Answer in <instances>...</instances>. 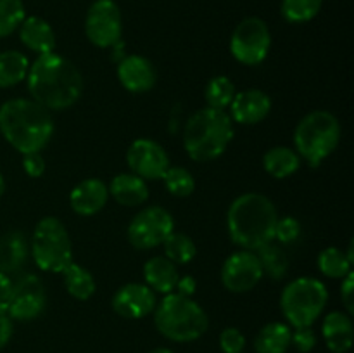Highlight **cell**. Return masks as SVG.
I'll use <instances>...</instances> for the list:
<instances>
[{
	"label": "cell",
	"instance_id": "27",
	"mask_svg": "<svg viewBox=\"0 0 354 353\" xmlns=\"http://www.w3.org/2000/svg\"><path fill=\"white\" fill-rule=\"evenodd\" d=\"M62 277H64V286L68 289V293L73 298H76V300L86 301L95 293L97 284L92 272L88 269H85V266L78 265V263L73 262L71 265L66 266L62 270Z\"/></svg>",
	"mask_w": 354,
	"mask_h": 353
},
{
	"label": "cell",
	"instance_id": "24",
	"mask_svg": "<svg viewBox=\"0 0 354 353\" xmlns=\"http://www.w3.org/2000/svg\"><path fill=\"white\" fill-rule=\"evenodd\" d=\"M301 161L303 159L299 158L296 149L287 147V145H275L263 156V166L266 173L279 180L294 175L299 170Z\"/></svg>",
	"mask_w": 354,
	"mask_h": 353
},
{
	"label": "cell",
	"instance_id": "6",
	"mask_svg": "<svg viewBox=\"0 0 354 353\" xmlns=\"http://www.w3.org/2000/svg\"><path fill=\"white\" fill-rule=\"evenodd\" d=\"M341 123L335 114L318 109L308 113L294 132V149L301 159L318 166L337 149L341 142Z\"/></svg>",
	"mask_w": 354,
	"mask_h": 353
},
{
	"label": "cell",
	"instance_id": "16",
	"mask_svg": "<svg viewBox=\"0 0 354 353\" xmlns=\"http://www.w3.org/2000/svg\"><path fill=\"white\" fill-rule=\"evenodd\" d=\"M118 80L131 93H144L154 89L158 71L147 57L138 54L127 55L118 64Z\"/></svg>",
	"mask_w": 354,
	"mask_h": 353
},
{
	"label": "cell",
	"instance_id": "12",
	"mask_svg": "<svg viewBox=\"0 0 354 353\" xmlns=\"http://www.w3.org/2000/svg\"><path fill=\"white\" fill-rule=\"evenodd\" d=\"M47 293L40 277L26 273L12 282V293L7 301V315L12 320H33L44 314Z\"/></svg>",
	"mask_w": 354,
	"mask_h": 353
},
{
	"label": "cell",
	"instance_id": "15",
	"mask_svg": "<svg viewBox=\"0 0 354 353\" xmlns=\"http://www.w3.org/2000/svg\"><path fill=\"white\" fill-rule=\"evenodd\" d=\"M158 296L147 284L128 282L121 286L113 296V310L123 318L138 320L154 314Z\"/></svg>",
	"mask_w": 354,
	"mask_h": 353
},
{
	"label": "cell",
	"instance_id": "14",
	"mask_svg": "<svg viewBox=\"0 0 354 353\" xmlns=\"http://www.w3.org/2000/svg\"><path fill=\"white\" fill-rule=\"evenodd\" d=\"M127 163L131 173L144 180H159L169 168V156L159 142L137 138L127 151Z\"/></svg>",
	"mask_w": 354,
	"mask_h": 353
},
{
	"label": "cell",
	"instance_id": "37",
	"mask_svg": "<svg viewBox=\"0 0 354 353\" xmlns=\"http://www.w3.org/2000/svg\"><path fill=\"white\" fill-rule=\"evenodd\" d=\"M290 346H294L299 353H310L317 346V334L311 329V325L294 327L292 336H290Z\"/></svg>",
	"mask_w": 354,
	"mask_h": 353
},
{
	"label": "cell",
	"instance_id": "35",
	"mask_svg": "<svg viewBox=\"0 0 354 353\" xmlns=\"http://www.w3.org/2000/svg\"><path fill=\"white\" fill-rule=\"evenodd\" d=\"M301 235V224L294 217H283L277 220L275 239L282 244H290Z\"/></svg>",
	"mask_w": 354,
	"mask_h": 353
},
{
	"label": "cell",
	"instance_id": "5",
	"mask_svg": "<svg viewBox=\"0 0 354 353\" xmlns=\"http://www.w3.org/2000/svg\"><path fill=\"white\" fill-rule=\"evenodd\" d=\"M154 324L159 334L169 341L192 343L207 331L209 318L192 298L169 293L156 307Z\"/></svg>",
	"mask_w": 354,
	"mask_h": 353
},
{
	"label": "cell",
	"instance_id": "26",
	"mask_svg": "<svg viewBox=\"0 0 354 353\" xmlns=\"http://www.w3.org/2000/svg\"><path fill=\"white\" fill-rule=\"evenodd\" d=\"M30 61L19 51L0 52V89H10L26 80Z\"/></svg>",
	"mask_w": 354,
	"mask_h": 353
},
{
	"label": "cell",
	"instance_id": "34",
	"mask_svg": "<svg viewBox=\"0 0 354 353\" xmlns=\"http://www.w3.org/2000/svg\"><path fill=\"white\" fill-rule=\"evenodd\" d=\"M26 17L23 0H0V38L19 30Z\"/></svg>",
	"mask_w": 354,
	"mask_h": 353
},
{
	"label": "cell",
	"instance_id": "11",
	"mask_svg": "<svg viewBox=\"0 0 354 353\" xmlns=\"http://www.w3.org/2000/svg\"><path fill=\"white\" fill-rule=\"evenodd\" d=\"M85 35L95 47L109 48L120 44L123 14L114 0H95L86 10Z\"/></svg>",
	"mask_w": 354,
	"mask_h": 353
},
{
	"label": "cell",
	"instance_id": "30",
	"mask_svg": "<svg viewBox=\"0 0 354 353\" xmlns=\"http://www.w3.org/2000/svg\"><path fill=\"white\" fill-rule=\"evenodd\" d=\"M235 92H237V90H235V85L232 83V80L228 78V76H213V78L207 82L206 90H204L207 107L227 111L228 106L232 104V100H234Z\"/></svg>",
	"mask_w": 354,
	"mask_h": 353
},
{
	"label": "cell",
	"instance_id": "39",
	"mask_svg": "<svg viewBox=\"0 0 354 353\" xmlns=\"http://www.w3.org/2000/svg\"><path fill=\"white\" fill-rule=\"evenodd\" d=\"M14 334V322L7 315V305H0V350L9 345Z\"/></svg>",
	"mask_w": 354,
	"mask_h": 353
},
{
	"label": "cell",
	"instance_id": "23",
	"mask_svg": "<svg viewBox=\"0 0 354 353\" xmlns=\"http://www.w3.org/2000/svg\"><path fill=\"white\" fill-rule=\"evenodd\" d=\"M30 244L21 232H7L0 237V272H16L26 263Z\"/></svg>",
	"mask_w": 354,
	"mask_h": 353
},
{
	"label": "cell",
	"instance_id": "29",
	"mask_svg": "<svg viewBox=\"0 0 354 353\" xmlns=\"http://www.w3.org/2000/svg\"><path fill=\"white\" fill-rule=\"evenodd\" d=\"M162 248H165V256L168 260H171L175 265H187V263L192 262L197 255L196 242L192 241V237H189L183 232H175L166 237V241L162 242Z\"/></svg>",
	"mask_w": 354,
	"mask_h": 353
},
{
	"label": "cell",
	"instance_id": "21",
	"mask_svg": "<svg viewBox=\"0 0 354 353\" xmlns=\"http://www.w3.org/2000/svg\"><path fill=\"white\" fill-rule=\"evenodd\" d=\"M109 196H113L121 206H140L149 199L147 180L140 179L135 173H118L107 185Z\"/></svg>",
	"mask_w": 354,
	"mask_h": 353
},
{
	"label": "cell",
	"instance_id": "10",
	"mask_svg": "<svg viewBox=\"0 0 354 353\" xmlns=\"http://www.w3.org/2000/svg\"><path fill=\"white\" fill-rule=\"evenodd\" d=\"M175 230L171 213L162 206H147L138 211L128 225V241L133 248L147 251L161 246Z\"/></svg>",
	"mask_w": 354,
	"mask_h": 353
},
{
	"label": "cell",
	"instance_id": "18",
	"mask_svg": "<svg viewBox=\"0 0 354 353\" xmlns=\"http://www.w3.org/2000/svg\"><path fill=\"white\" fill-rule=\"evenodd\" d=\"M109 201V189L104 180L90 176L82 180L78 185L73 187L69 194V204L76 215L82 217H92L102 211Z\"/></svg>",
	"mask_w": 354,
	"mask_h": 353
},
{
	"label": "cell",
	"instance_id": "36",
	"mask_svg": "<svg viewBox=\"0 0 354 353\" xmlns=\"http://www.w3.org/2000/svg\"><path fill=\"white\" fill-rule=\"evenodd\" d=\"M220 348L223 353H242L245 348V336L241 329L227 327L220 334Z\"/></svg>",
	"mask_w": 354,
	"mask_h": 353
},
{
	"label": "cell",
	"instance_id": "41",
	"mask_svg": "<svg viewBox=\"0 0 354 353\" xmlns=\"http://www.w3.org/2000/svg\"><path fill=\"white\" fill-rule=\"evenodd\" d=\"M196 280H194V277L190 275H185V277H180L178 282H176V293L182 294V296H192L194 293H196Z\"/></svg>",
	"mask_w": 354,
	"mask_h": 353
},
{
	"label": "cell",
	"instance_id": "7",
	"mask_svg": "<svg viewBox=\"0 0 354 353\" xmlns=\"http://www.w3.org/2000/svg\"><path fill=\"white\" fill-rule=\"evenodd\" d=\"M328 301V291L322 280L299 277L286 286L280 296V310L292 327L313 325L324 314Z\"/></svg>",
	"mask_w": 354,
	"mask_h": 353
},
{
	"label": "cell",
	"instance_id": "43",
	"mask_svg": "<svg viewBox=\"0 0 354 353\" xmlns=\"http://www.w3.org/2000/svg\"><path fill=\"white\" fill-rule=\"evenodd\" d=\"M149 353H175V352L169 348H154L152 352H149Z\"/></svg>",
	"mask_w": 354,
	"mask_h": 353
},
{
	"label": "cell",
	"instance_id": "17",
	"mask_svg": "<svg viewBox=\"0 0 354 353\" xmlns=\"http://www.w3.org/2000/svg\"><path fill=\"white\" fill-rule=\"evenodd\" d=\"M230 118L234 123L258 125L272 111V99L268 93L259 89H248L235 92L230 106Z\"/></svg>",
	"mask_w": 354,
	"mask_h": 353
},
{
	"label": "cell",
	"instance_id": "44",
	"mask_svg": "<svg viewBox=\"0 0 354 353\" xmlns=\"http://www.w3.org/2000/svg\"><path fill=\"white\" fill-rule=\"evenodd\" d=\"M3 190H6V180H3L2 173H0V197H2Z\"/></svg>",
	"mask_w": 354,
	"mask_h": 353
},
{
	"label": "cell",
	"instance_id": "8",
	"mask_svg": "<svg viewBox=\"0 0 354 353\" xmlns=\"http://www.w3.org/2000/svg\"><path fill=\"white\" fill-rule=\"evenodd\" d=\"M30 253L38 269L62 273L73 263V242L66 225L57 217L41 218L33 230Z\"/></svg>",
	"mask_w": 354,
	"mask_h": 353
},
{
	"label": "cell",
	"instance_id": "28",
	"mask_svg": "<svg viewBox=\"0 0 354 353\" xmlns=\"http://www.w3.org/2000/svg\"><path fill=\"white\" fill-rule=\"evenodd\" d=\"M256 255H258L259 263H261L263 273L272 277V279H282L287 270H289V256L273 241L265 244L263 248L256 249Z\"/></svg>",
	"mask_w": 354,
	"mask_h": 353
},
{
	"label": "cell",
	"instance_id": "33",
	"mask_svg": "<svg viewBox=\"0 0 354 353\" xmlns=\"http://www.w3.org/2000/svg\"><path fill=\"white\" fill-rule=\"evenodd\" d=\"M162 182L168 192L176 197H189L196 190V179L183 166H169L162 175Z\"/></svg>",
	"mask_w": 354,
	"mask_h": 353
},
{
	"label": "cell",
	"instance_id": "19",
	"mask_svg": "<svg viewBox=\"0 0 354 353\" xmlns=\"http://www.w3.org/2000/svg\"><path fill=\"white\" fill-rule=\"evenodd\" d=\"M325 345L332 353H348L353 346L354 325L351 315L346 311H330L322 324Z\"/></svg>",
	"mask_w": 354,
	"mask_h": 353
},
{
	"label": "cell",
	"instance_id": "32",
	"mask_svg": "<svg viewBox=\"0 0 354 353\" xmlns=\"http://www.w3.org/2000/svg\"><path fill=\"white\" fill-rule=\"evenodd\" d=\"M324 0H282V16L289 23H308L318 16L322 10Z\"/></svg>",
	"mask_w": 354,
	"mask_h": 353
},
{
	"label": "cell",
	"instance_id": "40",
	"mask_svg": "<svg viewBox=\"0 0 354 353\" xmlns=\"http://www.w3.org/2000/svg\"><path fill=\"white\" fill-rule=\"evenodd\" d=\"M341 300L346 308V314H354V277L353 272H349L344 279H341Z\"/></svg>",
	"mask_w": 354,
	"mask_h": 353
},
{
	"label": "cell",
	"instance_id": "3",
	"mask_svg": "<svg viewBox=\"0 0 354 353\" xmlns=\"http://www.w3.org/2000/svg\"><path fill=\"white\" fill-rule=\"evenodd\" d=\"M277 220L279 213L270 197L259 192H245L228 208V235L241 249L256 251L275 241Z\"/></svg>",
	"mask_w": 354,
	"mask_h": 353
},
{
	"label": "cell",
	"instance_id": "22",
	"mask_svg": "<svg viewBox=\"0 0 354 353\" xmlns=\"http://www.w3.org/2000/svg\"><path fill=\"white\" fill-rule=\"evenodd\" d=\"M144 279L156 294L175 293L176 282L180 279L178 265L166 256H154L144 265Z\"/></svg>",
	"mask_w": 354,
	"mask_h": 353
},
{
	"label": "cell",
	"instance_id": "25",
	"mask_svg": "<svg viewBox=\"0 0 354 353\" xmlns=\"http://www.w3.org/2000/svg\"><path fill=\"white\" fill-rule=\"evenodd\" d=\"M292 329L283 322H270L263 325L254 338L256 353H286L290 348Z\"/></svg>",
	"mask_w": 354,
	"mask_h": 353
},
{
	"label": "cell",
	"instance_id": "20",
	"mask_svg": "<svg viewBox=\"0 0 354 353\" xmlns=\"http://www.w3.org/2000/svg\"><path fill=\"white\" fill-rule=\"evenodd\" d=\"M19 40L28 51L35 52L37 55L52 52L55 48L54 28L48 21L38 16L24 17L23 24L19 26Z\"/></svg>",
	"mask_w": 354,
	"mask_h": 353
},
{
	"label": "cell",
	"instance_id": "4",
	"mask_svg": "<svg viewBox=\"0 0 354 353\" xmlns=\"http://www.w3.org/2000/svg\"><path fill=\"white\" fill-rule=\"evenodd\" d=\"M234 138V121L227 111L203 107L187 120L183 147L190 159L207 163L220 158Z\"/></svg>",
	"mask_w": 354,
	"mask_h": 353
},
{
	"label": "cell",
	"instance_id": "1",
	"mask_svg": "<svg viewBox=\"0 0 354 353\" xmlns=\"http://www.w3.org/2000/svg\"><path fill=\"white\" fill-rule=\"evenodd\" d=\"M31 99L48 111H64L75 106L83 93L80 69L55 51L37 55L28 69Z\"/></svg>",
	"mask_w": 354,
	"mask_h": 353
},
{
	"label": "cell",
	"instance_id": "42",
	"mask_svg": "<svg viewBox=\"0 0 354 353\" xmlns=\"http://www.w3.org/2000/svg\"><path fill=\"white\" fill-rule=\"evenodd\" d=\"M12 282L14 280L7 273L0 272V305H7L9 301L10 293H12Z\"/></svg>",
	"mask_w": 354,
	"mask_h": 353
},
{
	"label": "cell",
	"instance_id": "31",
	"mask_svg": "<svg viewBox=\"0 0 354 353\" xmlns=\"http://www.w3.org/2000/svg\"><path fill=\"white\" fill-rule=\"evenodd\" d=\"M353 262L348 258L342 249L339 248H327L318 255V269L324 275L330 279H344L351 272Z\"/></svg>",
	"mask_w": 354,
	"mask_h": 353
},
{
	"label": "cell",
	"instance_id": "9",
	"mask_svg": "<svg viewBox=\"0 0 354 353\" xmlns=\"http://www.w3.org/2000/svg\"><path fill=\"white\" fill-rule=\"evenodd\" d=\"M272 47V33L261 17H245L235 26L230 37V52L239 62L256 66L263 62Z\"/></svg>",
	"mask_w": 354,
	"mask_h": 353
},
{
	"label": "cell",
	"instance_id": "2",
	"mask_svg": "<svg viewBox=\"0 0 354 353\" xmlns=\"http://www.w3.org/2000/svg\"><path fill=\"white\" fill-rule=\"evenodd\" d=\"M0 134L21 154L40 152L54 135V120L37 100L17 97L0 106Z\"/></svg>",
	"mask_w": 354,
	"mask_h": 353
},
{
	"label": "cell",
	"instance_id": "38",
	"mask_svg": "<svg viewBox=\"0 0 354 353\" xmlns=\"http://www.w3.org/2000/svg\"><path fill=\"white\" fill-rule=\"evenodd\" d=\"M23 168L31 179H38V176H41L45 173L47 165H45V159L40 152H30V154H24Z\"/></svg>",
	"mask_w": 354,
	"mask_h": 353
},
{
	"label": "cell",
	"instance_id": "13",
	"mask_svg": "<svg viewBox=\"0 0 354 353\" xmlns=\"http://www.w3.org/2000/svg\"><path fill=\"white\" fill-rule=\"evenodd\" d=\"M263 269L256 251L239 249L225 260L221 266V282L230 293H249L263 279Z\"/></svg>",
	"mask_w": 354,
	"mask_h": 353
}]
</instances>
